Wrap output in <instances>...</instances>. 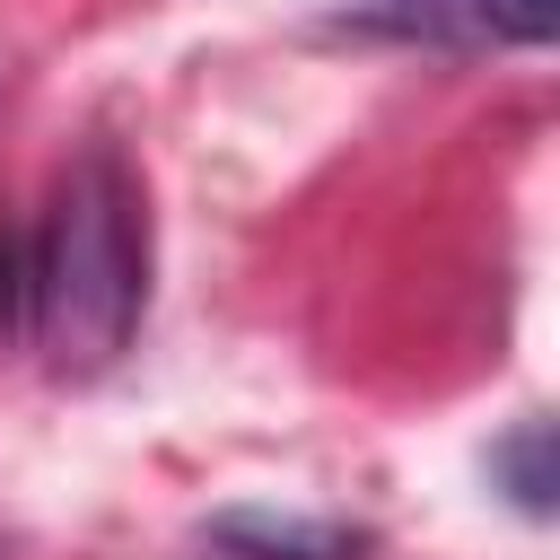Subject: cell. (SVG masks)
I'll return each instance as SVG.
<instances>
[{
	"label": "cell",
	"instance_id": "2",
	"mask_svg": "<svg viewBox=\"0 0 560 560\" xmlns=\"http://www.w3.org/2000/svg\"><path fill=\"white\" fill-rule=\"evenodd\" d=\"M341 26L420 52H534L551 44V0H359Z\"/></svg>",
	"mask_w": 560,
	"mask_h": 560
},
{
	"label": "cell",
	"instance_id": "1",
	"mask_svg": "<svg viewBox=\"0 0 560 560\" xmlns=\"http://www.w3.org/2000/svg\"><path fill=\"white\" fill-rule=\"evenodd\" d=\"M149 306V201L140 175L96 140L61 166L52 210L26 245V332L61 376H96L131 350Z\"/></svg>",
	"mask_w": 560,
	"mask_h": 560
},
{
	"label": "cell",
	"instance_id": "3",
	"mask_svg": "<svg viewBox=\"0 0 560 560\" xmlns=\"http://www.w3.org/2000/svg\"><path fill=\"white\" fill-rule=\"evenodd\" d=\"M219 542H236V551H254V560H359V534L306 525V516H228Z\"/></svg>",
	"mask_w": 560,
	"mask_h": 560
},
{
	"label": "cell",
	"instance_id": "5",
	"mask_svg": "<svg viewBox=\"0 0 560 560\" xmlns=\"http://www.w3.org/2000/svg\"><path fill=\"white\" fill-rule=\"evenodd\" d=\"M26 324V236L0 228V341Z\"/></svg>",
	"mask_w": 560,
	"mask_h": 560
},
{
	"label": "cell",
	"instance_id": "4",
	"mask_svg": "<svg viewBox=\"0 0 560 560\" xmlns=\"http://www.w3.org/2000/svg\"><path fill=\"white\" fill-rule=\"evenodd\" d=\"M490 472L508 481V499H516L525 516H551V490H560V481H551V429H542V420H525L508 446H490Z\"/></svg>",
	"mask_w": 560,
	"mask_h": 560
}]
</instances>
